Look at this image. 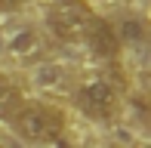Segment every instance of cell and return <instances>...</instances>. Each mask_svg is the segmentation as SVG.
<instances>
[{
  "mask_svg": "<svg viewBox=\"0 0 151 148\" xmlns=\"http://www.w3.org/2000/svg\"><path fill=\"white\" fill-rule=\"evenodd\" d=\"M74 105L90 120H114L120 111V90L105 77H90L74 90Z\"/></svg>",
  "mask_w": 151,
  "mask_h": 148,
  "instance_id": "obj_3",
  "label": "cell"
},
{
  "mask_svg": "<svg viewBox=\"0 0 151 148\" xmlns=\"http://www.w3.org/2000/svg\"><path fill=\"white\" fill-rule=\"evenodd\" d=\"M22 105H25L22 90H19L9 77H3V74H0V117L12 124V117L22 111Z\"/></svg>",
  "mask_w": 151,
  "mask_h": 148,
  "instance_id": "obj_5",
  "label": "cell"
},
{
  "mask_svg": "<svg viewBox=\"0 0 151 148\" xmlns=\"http://www.w3.org/2000/svg\"><path fill=\"white\" fill-rule=\"evenodd\" d=\"M9 52L16 59H34V56H40V37L34 34V31H19V34L9 40Z\"/></svg>",
  "mask_w": 151,
  "mask_h": 148,
  "instance_id": "obj_6",
  "label": "cell"
},
{
  "mask_svg": "<svg viewBox=\"0 0 151 148\" xmlns=\"http://www.w3.org/2000/svg\"><path fill=\"white\" fill-rule=\"evenodd\" d=\"M12 126L28 142L52 145L65 133V114L52 105H22V111L12 117Z\"/></svg>",
  "mask_w": 151,
  "mask_h": 148,
  "instance_id": "obj_2",
  "label": "cell"
},
{
  "mask_svg": "<svg viewBox=\"0 0 151 148\" xmlns=\"http://www.w3.org/2000/svg\"><path fill=\"white\" fill-rule=\"evenodd\" d=\"M96 19L99 16L86 0H56L46 12V25L62 43H83Z\"/></svg>",
  "mask_w": 151,
  "mask_h": 148,
  "instance_id": "obj_1",
  "label": "cell"
},
{
  "mask_svg": "<svg viewBox=\"0 0 151 148\" xmlns=\"http://www.w3.org/2000/svg\"><path fill=\"white\" fill-rule=\"evenodd\" d=\"M83 43H90V50L96 52V56H105V59L117 56V50H120L117 31H114L105 19H96V22H93V28H90V34H86Z\"/></svg>",
  "mask_w": 151,
  "mask_h": 148,
  "instance_id": "obj_4",
  "label": "cell"
},
{
  "mask_svg": "<svg viewBox=\"0 0 151 148\" xmlns=\"http://www.w3.org/2000/svg\"><path fill=\"white\" fill-rule=\"evenodd\" d=\"M25 0H0V9H16V6H22Z\"/></svg>",
  "mask_w": 151,
  "mask_h": 148,
  "instance_id": "obj_7",
  "label": "cell"
}]
</instances>
